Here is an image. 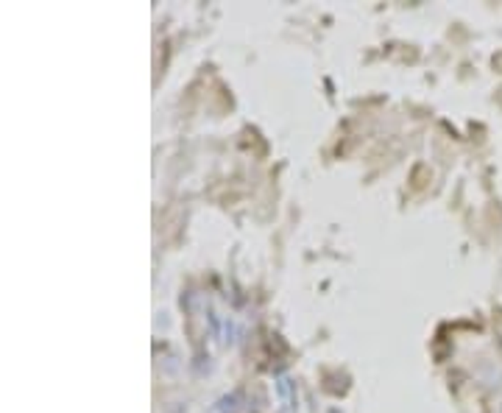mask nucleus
<instances>
[{
  "label": "nucleus",
  "instance_id": "obj_1",
  "mask_svg": "<svg viewBox=\"0 0 502 413\" xmlns=\"http://www.w3.org/2000/svg\"><path fill=\"white\" fill-rule=\"evenodd\" d=\"M237 410H240V394H226L212 407V413H237Z\"/></svg>",
  "mask_w": 502,
  "mask_h": 413
},
{
  "label": "nucleus",
  "instance_id": "obj_2",
  "mask_svg": "<svg viewBox=\"0 0 502 413\" xmlns=\"http://www.w3.org/2000/svg\"><path fill=\"white\" fill-rule=\"evenodd\" d=\"M499 413H502V402H499Z\"/></svg>",
  "mask_w": 502,
  "mask_h": 413
}]
</instances>
